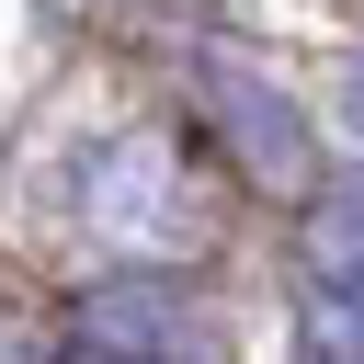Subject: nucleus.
I'll return each instance as SVG.
<instances>
[{"mask_svg":"<svg viewBox=\"0 0 364 364\" xmlns=\"http://www.w3.org/2000/svg\"><path fill=\"white\" fill-rule=\"evenodd\" d=\"M80 216L102 239H125V250H182L193 239V182L171 171L159 136H102L80 159Z\"/></svg>","mask_w":364,"mask_h":364,"instance_id":"obj_1","label":"nucleus"},{"mask_svg":"<svg viewBox=\"0 0 364 364\" xmlns=\"http://www.w3.org/2000/svg\"><path fill=\"white\" fill-rule=\"evenodd\" d=\"M193 102L216 114L228 159H239L262 193H307V182H318V159H307V114H296L273 80H250V68H228V57H193Z\"/></svg>","mask_w":364,"mask_h":364,"instance_id":"obj_2","label":"nucleus"},{"mask_svg":"<svg viewBox=\"0 0 364 364\" xmlns=\"http://www.w3.org/2000/svg\"><path fill=\"white\" fill-rule=\"evenodd\" d=\"M68 353H216V330L193 318V296L171 273H114V284L80 296Z\"/></svg>","mask_w":364,"mask_h":364,"instance_id":"obj_3","label":"nucleus"},{"mask_svg":"<svg viewBox=\"0 0 364 364\" xmlns=\"http://www.w3.org/2000/svg\"><path fill=\"white\" fill-rule=\"evenodd\" d=\"M296 341H307V353H330V364H364V273H318V296H307Z\"/></svg>","mask_w":364,"mask_h":364,"instance_id":"obj_4","label":"nucleus"},{"mask_svg":"<svg viewBox=\"0 0 364 364\" xmlns=\"http://www.w3.org/2000/svg\"><path fill=\"white\" fill-rule=\"evenodd\" d=\"M307 262H318V273H364V171H353V182H318Z\"/></svg>","mask_w":364,"mask_h":364,"instance_id":"obj_5","label":"nucleus"},{"mask_svg":"<svg viewBox=\"0 0 364 364\" xmlns=\"http://www.w3.org/2000/svg\"><path fill=\"white\" fill-rule=\"evenodd\" d=\"M341 136L364 148V46H353V68H341Z\"/></svg>","mask_w":364,"mask_h":364,"instance_id":"obj_6","label":"nucleus"}]
</instances>
